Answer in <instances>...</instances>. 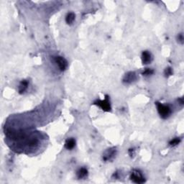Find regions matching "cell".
<instances>
[{
	"instance_id": "9",
	"label": "cell",
	"mask_w": 184,
	"mask_h": 184,
	"mask_svg": "<svg viewBox=\"0 0 184 184\" xmlns=\"http://www.w3.org/2000/svg\"><path fill=\"white\" fill-rule=\"evenodd\" d=\"M76 175L79 179H83V178H86L88 175V171L85 167H81L76 173Z\"/></svg>"
},
{
	"instance_id": "13",
	"label": "cell",
	"mask_w": 184,
	"mask_h": 184,
	"mask_svg": "<svg viewBox=\"0 0 184 184\" xmlns=\"http://www.w3.org/2000/svg\"><path fill=\"white\" fill-rule=\"evenodd\" d=\"M154 73V71L151 68H145V71L142 73V75H145V76H148V75H152V73Z\"/></svg>"
},
{
	"instance_id": "5",
	"label": "cell",
	"mask_w": 184,
	"mask_h": 184,
	"mask_svg": "<svg viewBox=\"0 0 184 184\" xmlns=\"http://www.w3.org/2000/svg\"><path fill=\"white\" fill-rule=\"evenodd\" d=\"M116 149L115 148H110L108 149L105 152H104V156H103V160L104 161H109L112 160L116 156Z\"/></svg>"
},
{
	"instance_id": "7",
	"label": "cell",
	"mask_w": 184,
	"mask_h": 184,
	"mask_svg": "<svg viewBox=\"0 0 184 184\" xmlns=\"http://www.w3.org/2000/svg\"><path fill=\"white\" fill-rule=\"evenodd\" d=\"M141 59H142V64L147 65L151 63L152 60V56L150 52L143 51L142 53V56H141Z\"/></svg>"
},
{
	"instance_id": "16",
	"label": "cell",
	"mask_w": 184,
	"mask_h": 184,
	"mask_svg": "<svg viewBox=\"0 0 184 184\" xmlns=\"http://www.w3.org/2000/svg\"><path fill=\"white\" fill-rule=\"evenodd\" d=\"M134 149H130V150H129V153H130V155L131 156H132V155L134 156Z\"/></svg>"
},
{
	"instance_id": "12",
	"label": "cell",
	"mask_w": 184,
	"mask_h": 184,
	"mask_svg": "<svg viewBox=\"0 0 184 184\" xmlns=\"http://www.w3.org/2000/svg\"><path fill=\"white\" fill-rule=\"evenodd\" d=\"M180 142H181V139L178 138V137H176V138H174L172 140L170 141L169 145L172 147L176 146V145H178L180 143Z\"/></svg>"
},
{
	"instance_id": "10",
	"label": "cell",
	"mask_w": 184,
	"mask_h": 184,
	"mask_svg": "<svg viewBox=\"0 0 184 184\" xmlns=\"http://www.w3.org/2000/svg\"><path fill=\"white\" fill-rule=\"evenodd\" d=\"M75 19V15L73 12H69L66 17V22L68 24H71L73 23Z\"/></svg>"
},
{
	"instance_id": "1",
	"label": "cell",
	"mask_w": 184,
	"mask_h": 184,
	"mask_svg": "<svg viewBox=\"0 0 184 184\" xmlns=\"http://www.w3.org/2000/svg\"><path fill=\"white\" fill-rule=\"evenodd\" d=\"M156 105H157L158 112L163 119H166L171 115V109L168 106L158 102L156 103Z\"/></svg>"
},
{
	"instance_id": "15",
	"label": "cell",
	"mask_w": 184,
	"mask_h": 184,
	"mask_svg": "<svg viewBox=\"0 0 184 184\" xmlns=\"http://www.w3.org/2000/svg\"><path fill=\"white\" fill-rule=\"evenodd\" d=\"M177 39H178V42H180L181 44L183 43V35L182 33L179 34V35H178V37H177Z\"/></svg>"
},
{
	"instance_id": "8",
	"label": "cell",
	"mask_w": 184,
	"mask_h": 184,
	"mask_svg": "<svg viewBox=\"0 0 184 184\" xmlns=\"http://www.w3.org/2000/svg\"><path fill=\"white\" fill-rule=\"evenodd\" d=\"M75 140L73 138H70L68 139L65 142V148L67 150H72L75 148Z\"/></svg>"
},
{
	"instance_id": "3",
	"label": "cell",
	"mask_w": 184,
	"mask_h": 184,
	"mask_svg": "<svg viewBox=\"0 0 184 184\" xmlns=\"http://www.w3.org/2000/svg\"><path fill=\"white\" fill-rule=\"evenodd\" d=\"M130 179L136 183H142L145 181V178L143 177L142 174L141 173L140 171H137V170H134L131 173Z\"/></svg>"
},
{
	"instance_id": "11",
	"label": "cell",
	"mask_w": 184,
	"mask_h": 184,
	"mask_svg": "<svg viewBox=\"0 0 184 184\" xmlns=\"http://www.w3.org/2000/svg\"><path fill=\"white\" fill-rule=\"evenodd\" d=\"M27 87H28V82L25 80L22 81L20 86H19V92L20 94H23L27 90Z\"/></svg>"
},
{
	"instance_id": "14",
	"label": "cell",
	"mask_w": 184,
	"mask_h": 184,
	"mask_svg": "<svg viewBox=\"0 0 184 184\" xmlns=\"http://www.w3.org/2000/svg\"><path fill=\"white\" fill-rule=\"evenodd\" d=\"M164 73H165V75L166 77L171 76V75H173L172 68H170V67H168V68H165V71H164Z\"/></svg>"
},
{
	"instance_id": "2",
	"label": "cell",
	"mask_w": 184,
	"mask_h": 184,
	"mask_svg": "<svg viewBox=\"0 0 184 184\" xmlns=\"http://www.w3.org/2000/svg\"><path fill=\"white\" fill-rule=\"evenodd\" d=\"M94 104L99 106L103 111H105V112H110L111 109H112L108 96H106L105 99L104 100H97L94 103Z\"/></svg>"
},
{
	"instance_id": "6",
	"label": "cell",
	"mask_w": 184,
	"mask_h": 184,
	"mask_svg": "<svg viewBox=\"0 0 184 184\" xmlns=\"http://www.w3.org/2000/svg\"><path fill=\"white\" fill-rule=\"evenodd\" d=\"M137 79V75L134 72H129L125 74L123 79V82L125 83H131Z\"/></svg>"
},
{
	"instance_id": "4",
	"label": "cell",
	"mask_w": 184,
	"mask_h": 184,
	"mask_svg": "<svg viewBox=\"0 0 184 184\" xmlns=\"http://www.w3.org/2000/svg\"><path fill=\"white\" fill-rule=\"evenodd\" d=\"M54 61L57 64V66H58L59 69L60 71H65L67 68V67H68V62H67V60L64 57L56 56V57L54 58Z\"/></svg>"
}]
</instances>
